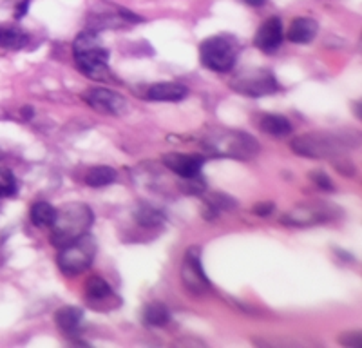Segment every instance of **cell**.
Wrapping results in <instances>:
<instances>
[{
  "label": "cell",
  "mask_w": 362,
  "mask_h": 348,
  "mask_svg": "<svg viewBox=\"0 0 362 348\" xmlns=\"http://www.w3.org/2000/svg\"><path fill=\"white\" fill-rule=\"evenodd\" d=\"M28 6H29V0H24V2H22V6L18 4L17 11H15V17H17V18H22V17H24L25 11H28Z\"/></svg>",
  "instance_id": "83f0119b"
},
{
  "label": "cell",
  "mask_w": 362,
  "mask_h": 348,
  "mask_svg": "<svg viewBox=\"0 0 362 348\" xmlns=\"http://www.w3.org/2000/svg\"><path fill=\"white\" fill-rule=\"evenodd\" d=\"M118 178V173H116L112 167L107 166H98V167H93V169L87 173L86 176V183L89 187H105V185H111V183L116 182Z\"/></svg>",
  "instance_id": "d6986e66"
},
{
  "label": "cell",
  "mask_w": 362,
  "mask_h": 348,
  "mask_svg": "<svg viewBox=\"0 0 362 348\" xmlns=\"http://www.w3.org/2000/svg\"><path fill=\"white\" fill-rule=\"evenodd\" d=\"M83 100L87 105L96 109L98 112L111 116H122L127 111V100L118 93L111 91V89H102V87H95L89 91L83 93Z\"/></svg>",
  "instance_id": "9c48e42d"
},
{
  "label": "cell",
  "mask_w": 362,
  "mask_h": 348,
  "mask_svg": "<svg viewBox=\"0 0 362 348\" xmlns=\"http://www.w3.org/2000/svg\"><path fill=\"white\" fill-rule=\"evenodd\" d=\"M243 2L248 6H254V8H259V6H263L267 0H243Z\"/></svg>",
  "instance_id": "f1b7e54d"
},
{
  "label": "cell",
  "mask_w": 362,
  "mask_h": 348,
  "mask_svg": "<svg viewBox=\"0 0 362 348\" xmlns=\"http://www.w3.org/2000/svg\"><path fill=\"white\" fill-rule=\"evenodd\" d=\"M181 282L192 294H205L212 289L209 276L202 265V250L199 247H190L181 263Z\"/></svg>",
  "instance_id": "ba28073f"
},
{
  "label": "cell",
  "mask_w": 362,
  "mask_h": 348,
  "mask_svg": "<svg viewBox=\"0 0 362 348\" xmlns=\"http://www.w3.org/2000/svg\"><path fill=\"white\" fill-rule=\"evenodd\" d=\"M205 147L210 154L223 158H238V160H250L259 153V141L245 131H214L206 134Z\"/></svg>",
  "instance_id": "3957f363"
},
{
  "label": "cell",
  "mask_w": 362,
  "mask_h": 348,
  "mask_svg": "<svg viewBox=\"0 0 362 348\" xmlns=\"http://www.w3.org/2000/svg\"><path fill=\"white\" fill-rule=\"evenodd\" d=\"M57 216V209L47 202H37L31 207V221L38 227H51Z\"/></svg>",
  "instance_id": "ffe728a7"
},
{
  "label": "cell",
  "mask_w": 362,
  "mask_h": 348,
  "mask_svg": "<svg viewBox=\"0 0 362 348\" xmlns=\"http://www.w3.org/2000/svg\"><path fill=\"white\" fill-rule=\"evenodd\" d=\"M136 221L144 225V227H156L163 221V216H161V212L154 211L151 207H141L140 211L136 212Z\"/></svg>",
  "instance_id": "7402d4cb"
},
{
  "label": "cell",
  "mask_w": 362,
  "mask_h": 348,
  "mask_svg": "<svg viewBox=\"0 0 362 348\" xmlns=\"http://www.w3.org/2000/svg\"><path fill=\"white\" fill-rule=\"evenodd\" d=\"M141 319L147 327H165L170 321V312L163 303H148L141 312Z\"/></svg>",
  "instance_id": "ac0fdd59"
},
{
  "label": "cell",
  "mask_w": 362,
  "mask_h": 348,
  "mask_svg": "<svg viewBox=\"0 0 362 348\" xmlns=\"http://www.w3.org/2000/svg\"><path fill=\"white\" fill-rule=\"evenodd\" d=\"M181 189L189 192V195H202L205 191V183H203V180L199 176H196V178H183Z\"/></svg>",
  "instance_id": "cb8c5ba5"
},
{
  "label": "cell",
  "mask_w": 362,
  "mask_h": 348,
  "mask_svg": "<svg viewBox=\"0 0 362 348\" xmlns=\"http://www.w3.org/2000/svg\"><path fill=\"white\" fill-rule=\"evenodd\" d=\"M163 163L180 178H196L202 174L205 160L202 156H194V154L169 153L163 156Z\"/></svg>",
  "instance_id": "8fae6325"
},
{
  "label": "cell",
  "mask_w": 362,
  "mask_h": 348,
  "mask_svg": "<svg viewBox=\"0 0 362 348\" xmlns=\"http://www.w3.org/2000/svg\"><path fill=\"white\" fill-rule=\"evenodd\" d=\"M283 22L279 18H268L255 35V46L264 53H272L283 44Z\"/></svg>",
  "instance_id": "7c38bea8"
},
{
  "label": "cell",
  "mask_w": 362,
  "mask_h": 348,
  "mask_svg": "<svg viewBox=\"0 0 362 348\" xmlns=\"http://www.w3.org/2000/svg\"><path fill=\"white\" fill-rule=\"evenodd\" d=\"M239 46L238 40L230 35H214V37L203 40L199 47L203 66L218 73H226L235 66Z\"/></svg>",
  "instance_id": "277c9868"
},
{
  "label": "cell",
  "mask_w": 362,
  "mask_h": 348,
  "mask_svg": "<svg viewBox=\"0 0 362 348\" xmlns=\"http://www.w3.org/2000/svg\"><path fill=\"white\" fill-rule=\"evenodd\" d=\"M17 192V180L11 170L0 169V196H13Z\"/></svg>",
  "instance_id": "603a6c76"
},
{
  "label": "cell",
  "mask_w": 362,
  "mask_h": 348,
  "mask_svg": "<svg viewBox=\"0 0 362 348\" xmlns=\"http://www.w3.org/2000/svg\"><path fill=\"white\" fill-rule=\"evenodd\" d=\"M232 89L247 96H264L281 89L276 76L267 69H248L239 73L230 82Z\"/></svg>",
  "instance_id": "8992f818"
},
{
  "label": "cell",
  "mask_w": 362,
  "mask_h": 348,
  "mask_svg": "<svg viewBox=\"0 0 362 348\" xmlns=\"http://www.w3.org/2000/svg\"><path fill=\"white\" fill-rule=\"evenodd\" d=\"M341 140L332 134L325 133H310L297 137L292 141L293 153L306 158H329L341 153Z\"/></svg>",
  "instance_id": "52a82bcc"
},
{
  "label": "cell",
  "mask_w": 362,
  "mask_h": 348,
  "mask_svg": "<svg viewBox=\"0 0 362 348\" xmlns=\"http://www.w3.org/2000/svg\"><path fill=\"white\" fill-rule=\"evenodd\" d=\"M310 178H312L313 183H315L319 189H322V191H334V183H332V180H329L325 173H310Z\"/></svg>",
  "instance_id": "d4e9b609"
},
{
  "label": "cell",
  "mask_w": 362,
  "mask_h": 348,
  "mask_svg": "<svg viewBox=\"0 0 362 348\" xmlns=\"http://www.w3.org/2000/svg\"><path fill=\"white\" fill-rule=\"evenodd\" d=\"M83 312L78 307H62L54 314V323L62 332H74L82 325Z\"/></svg>",
  "instance_id": "e0dca14e"
},
{
  "label": "cell",
  "mask_w": 362,
  "mask_h": 348,
  "mask_svg": "<svg viewBox=\"0 0 362 348\" xmlns=\"http://www.w3.org/2000/svg\"><path fill=\"white\" fill-rule=\"evenodd\" d=\"M346 336H348V340L346 337L339 340L342 344H346V347H361V334L358 332H348Z\"/></svg>",
  "instance_id": "484cf974"
},
{
  "label": "cell",
  "mask_w": 362,
  "mask_h": 348,
  "mask_svg": "<svg viewBox=\"0 0 362 348\" xmlns=\"http://www.w3.org/2000/svg\"><path fill=\"white\" fill-rule=\"evenodd\" d=\"M326 220H328V216H326L325 212L308 207L293 209V211L286 212V214L281 218V221H283L284 225H290V227H310V225L321 224V221Z\"/></svg>",
  "instance_id": "5bb4252c"
},
{
  "label": "cell",
  "mask_w": 362,
  "mask_h": 348,
  "mask_svg": "<svg viewBox=\"0 0 362 348\" xmlns=\"http://www.w3.org/2000/svg\"><path fill=\"white\" fill-rule=\"evenodd\" d=\"M95 256L96 241L95 238L89 236L86 232L83 236L60 247L57 256L58 269L67 274V276H76V274H82L83 270L89 269Z\"/></svg>",
  "instance_id": "5b68a950"
},
{
  "label": "cell",
  "mask_w": 362,
  "mask_h": 348,
  "mask_svg": "<svg viewBox=\"0 0 362 348\" xmlns=\"http://www.w3.org/2000/svg\"><path fill=\"white\" fill-rule=\"evenodd\" d=\"M95 221V214L87 203H67L62 209H57V216L51 225V243L54 247H64L76 238L83 236Z\"/></svg>",
  "instance_id": "6da1fadb"
},
{
  "label": "cell",
  "mask_w": 362,
  "mask_h": 348,
  "mask_svg": "<svg viewBox=\"0 0 362 348\" xmlns=\"http://www.w3.org/2000/svg\"><path fill=\"white\" fill-rule=\"evenodd\" d=\"M189 95V89H187L183 83L177 82H158L148 87L147 96L151 100H156V102H180L185 96Z\"/></svg>",
  "instance_id": "4fadbf2b"
},
{
  "label": "cell",
  "mask_w": 362,
  "mask_h": 348,
  "mask_svg": "<svg viewBox=\"0 0 362 348\" xmlns=\"http://www.w3.org/2000/svg\"><path fill=\"white\" fill-rule=\"evenodd\" d=\"M319 24L310 17H300L292 22L288 29V40L293 44H308L315 38Z\"/></svg>",
  "instance_id": "9a60e30c"
},
{
  "label": "cell",
  "mask_w": 362,
  "mask_h": 348,
  "mask_svg": "<svg viewBox=\"0 0 362 348\" xmlns=\"http://www.w3.org/2000/svg\"><path fill=\"white\" fill-rule=\"evenodd\" d=\"M86 290V299L90 307L95 311L105 312L116 308L119 305V298L115 294V290L111 289L105 279H102L100 276H90L89 279L83 285Z\"/></svg>",
  "instance_id": "30bf717a"
},
{
  "label": "cell",
  "mask_w": 362,
  "mask_h": 348,
  "mask_svg": "<svg viewBox=\"0 0 362 348\" xmlns=\"http://www.w3.org/2000/svg\"><path fill=\"white\" fill-rule=\"evenodd\" d=\"M272 211H274V203H272V202H263V203H259V205H255V207H254V212H255V214H259V216H268Z\"/></svg>",
  "instance_id": "4316f807"
},
{
  "label": "cell",
  "mask_w": 362,
  "mask_h": 348,
  "mask_svg": "<svg viewBox=\"0 0 362 348\" xmlns=\"http://www.w3.org/2000/svg\"><path fill=\"white\" fill-rule=\"evenodd\" d=\"M28 37L18 29H6L4 33H0V46L8 50H21L25 46Z\"/></svg>",
  "instance_id": "44dd1931"
},
{
  "label": "cell",
  "mask_w": 362,
  "mask_h": 348,
  "mask_svg": "<svg viewBox=\"0 0 362 348\" xmlns=\"http://www.w3.org/2000/svg\"><path fill=\"white\" fill-rule=\"evenodd\" d=\"M74 60L83 75L93 80H109V51L103 47L98 35L89 29L83 31L74 40Z\"/></svg>",
  "instance_id": "7a4b0ae2"
},
{
  "label": "cell",
  "mask_w": 362,
  "mask_h": 348,
  "mask_svg": "<svg viewBox=\"0 0 362 348\" xmlns=\"http://www.w3.org/2000/svg\"><path fill=\"white\" fill-rule=\"evenodd\" d=\"M259 129L272 137H288L292 133V124L281 115H263L259 120Z\"/></svg>",
  "instance_id": "2e32d148"
}]
</instances>
